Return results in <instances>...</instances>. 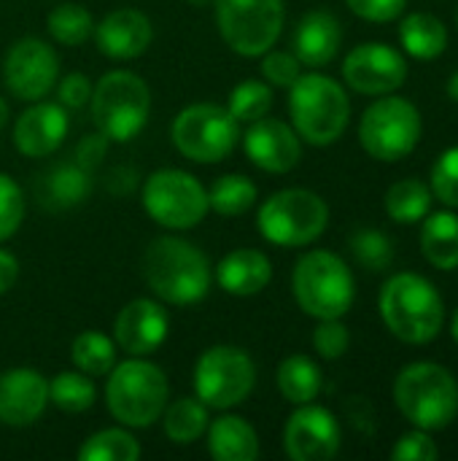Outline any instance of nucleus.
Returning a JSON list of instances; mask_svg holds the SVG:
<instances>
[{
    "label": "nucleus",
    "instance_id": "nucleus-34",
    "mask_svg": "<svg viewBox=\"0 0 458 461\" xmlns=\"http://www.w3.org/2000/svg\"><path fill=\"white\" fill-rule=\"evenodd\" d=\"M49 35L62 46H81L94 32V19L86 5L81 3H59L46 16Z\"/></svg>",
    "mask_w": 458,
    "mask_h": 461
},
{
    "label": "nucleus",
    "instance_id": "nucleus-7",
    "mask_svg": "<svg viewBox=\"0 0 458 461\" xmlns=\"http://www.w3.org/2000/svg\"><path fill=\"white\" fill-rule=\"evenodd\" d=\"M92 122L113 143L132 140L148 122L151 89L130 70H111L92 86Z\"/></svg>",
    "mask_w": 458,
    "mask_h": 461
},
{
    "label": "nucleus",
    "instance_id": "nucleus-5",
    "mask_svg": "<svg viewBox=\"0 0 458 461\" xmlns=\"http://www.w3.org/2000/svg\"><path fill=\"white\" fill-rule=\"evenodd\" d=\"M289 113L297 135L310 146H332L351 122L346 89L321 73H302L289 86Z\"/></svg>",
    "mask_w": 458,
    "mask_h": 461
},
{
    "label": "nucleus",
    "instance_id": "nucleus-40",
    "mask_svg": "<svg viewBox=\"0 0 458 461\" xmlns=\"http://www.w3.org/2000/svg\"><path fill=\"white\" fill-rule=\"evenodd\" d=\"M262 76L267 78V84L289 89L302 76V62L292 51L270 49V51L262 54Z\"/></svg>",
    "mask_w": 458,
    "mask_h": 461
},
{
    "label": "nucleus",
    "instance_id": "nucleus-27",
    "mask_svg": "<svg viewBox=\"0 0 458 461\" xmlns=\"http://www.w3.org/2000/svg\"><path fill=\"white\" fill-rule=\"evenodd\" d=\"M162 429L170 443L175 446H192L197 443L211 424L208 405H202L197 397H181L175 402H167L162 411Z\"/></svg>",
    "mask_w": 458,
    "mask_h": 461
},
{
    "label": "nucleus",
    "instance_id": "nucleus-33",
    "mask_svg": "<svg viewBox=\"0 0 458 461\" xmlns=\"http://www.w3.org/2000/svg\"><path fill=\"white\" fill-rule=\"evenodd\" d=\"M94 400L97 389L92 378L81 370H65L49 381V402L57 405L62 413H84L94 405Z\"/></svg>",
    "mask_w": 458,
    "mask_h": 461
},
{
    "label": "nucleus",
    "instance_id": "nucleus-49",
    "mask_svg": "<svg viewBox=\"0 0 458 461\" xmlns=\"http://www.w3.org/2000/svg\"><path fill=\"white\" fill-rule=\"evenodd\" d=\"M189 3H192V5H205L208 0H189Z\"/></svg>",
    "mask_w": 458,
    "mask_h": 461
},
{
    "label": "nucleus",
    "instance_id": "nucleus-39",
    "mask_svg": "<svg viewBox=\"0 0 458 461\" xmlns=\"http://www.w3.org/2000/svg\"><path fill=\"white\" fill-rule=\"evenodd\" d=\"M348 346H351V335L340 319H321L319 327L313 330V348L327 362L340 359L348 351Z\"/></svg>",
    "mask_w": 458,
    "mask_h": 461
},
{
    "label": "nucleus",
    "instance_id": "nucleus-26",
    "mask_svg": "<svg viewBox=\"0 0 458 461\" xmlns=\"http://www.w3.org/2000/svg\"><path fill=\"white\" fill-rule=\"evenodd\" d=\"M421 254L437 270L458 267V216L456 213H435L427 219L421 230Z\"/></svg>",
    "mask_w": 458,
    "mask_h": 461
},
{
    "label": "nucleus",
    "instance_id": "nucleus-37",
    "mask_svg": "<svg viewBox=\"0 0 458 461\" xmlns=\"http://www.w3.org/2000/svg\"><path fill=\"white\" fill-rule=\"evenodd\" d=\"M22 221H24V192L11 176L0 173V243L16 235Z\"/></svg>",
    "mask_w": 458,
    "mask_h": 461
},
{
    "label": "nucleus",
    "instance_id": "nucleus-35",
    "mask_svg": "<svg viewBox=\"0 0 458 461\" xmlns=\"http://www.w3.org/2000/svg\"><path fill=\"white\" fill-rule=\"evenodd\" d=\"M273 108V89L270 84L265 81H240L232 92H229V103H227V111L240 122H256L262 116H267Z\"/></svg>",
    "mask_w": 458,
    "mask_h": 461
},
{
    "label": "nucleus",
    "instance_id": "nucleus-30",
    "mask_svg": "<svg viewBox=\"0 0 458 461\" xmlns=\"http://www.w3.org/2000/svg\"><path fill=\"white\" fill-rule=\"evenodd\" d=\"M70 359L76 370L86 373L89 378L108 375L116 365V340L97 330L78 332L70 343Z\"/></svg>",
    "mask_w": 458,
    "mask_h": 461
},
{
    "label": "nucleus",
    "instance_id": "nucleus-25",
    "mask_svg": "<svg viewBox=\"0 0 458 461\" xmlns=\"http://www.w3.org/2000/svg\"><path fill=\"white\" fill-rule=\"evenodd\" d=\"M275 384H278V392L283 394L286 402H292V405H308V402H313L321 394L324 375H321L319 365L310 357L294 354V357H286L278 365Z\"/></svg>",
    "mask_w": 458,
    "mask_h": 461
},
{
    "label": "nucleus",
    "instance_id": "nucleus-23",
    "mask_svg": "<svg viewBox=\"0 0 458 461\" xmlns=\"http://www.w3.org/2000/svg\"><path fill=\"white\" fill-rule=\"evenodd\" d=\"M213 278L232 297H254L273 281V265L256 249H235L219 262Z\"/></svg>",
    "mask_w": 458,
    "mask_h": 461
},
{
    "label": "nucleus",
    "instance_id": "nucleus-45",
    "mask_svg": "<svg viewBox=\"0 0 458 461\" xmlns=\"http://www.w3.org/2000/svg\"><path fill=\"white\" fill-rule=\"evenodd\" d=\"M16 278H19V259L11 251L0 249V297L13 289Z\"/></svg>",
    "mask_w": 458,
    "mask_h": 461
},
{
    "label": "nucleus",
    "instance_id": "nucleus-10",
    "mask_svg": "<svg viewBox=\"0 0 458 461\" xmlns=\"http://www.w3.org/2000/svg\"><path fill=\"white\" fill-rule=\"evenodd\" d=\"M170 140L186 159L213 165L235 151L240 127L227 108L216 103H194L173 119Z\"/></svg>",
    "mask_w": 458,
    "mask_h": 461
},
{
    "label": "nucleus",
    "instance_id": "nucleus-38",
    "mask_svg": "<svg viewBox=\"0 0 458 461\" xmlns=\"http://www.w3.org/2000/svg\"><path fill=\"white\" fill-rule=\"evenodd\" d=\"M432 192L440 203L458 208V146L443 151L432 167Z\"/></svg>",
    "mask_w": 458,
    "mask_h": 461
},
{
    "label": "nucleus",
    "instance_id": "nucleus-13",
    "mask_svg": "<svg viewBox=\"0 0 458 461\" xmlns=\"http://www.w3.org/2000/svg\"><path fill=\"white\" fill-rule=\"evenodd\" d=\"M421 113L405 97H381L375 100L362 122H359V140L373 159L381 162H400L408 157L421 140Z\"/></svg>",
    "mask_w": 458,
    "mask_h": 461
},
{
    "label": "nucleus",
    "instance_id": "nucleus-36",
    "mask_svg": "<svg viewBox=\"0 0 458 461\" xmlns=\"http://www.w3.org/2000/svg\"><path fill=\"white\" fill-rule=\"evenodd\" d=\"M351 251L356 262L367 270H386L394 262V246L378 230H359L351 238Z\"/></svg>",
    "mask_w": 458,
    "mask_h": 461
},
{
    "label": "nucleus",
    "instance_id": "nucleus-42",
    "mask_svg": "<svg viewBox=\"0 0 458 461\" xmlns=\"http://www.w3.org/2000/svg\"><path fill=\"white\" fill-rule=\"evenodd\" d=\"M92 100V84L84 73H67L57 84V103L67 111H78Z\"/></svg>",
    "mask_w": 458,
    "mask_h": 461
},
{
    "label": "nucleus",
    "instance_id": "nucleus-15",
    "mask_svg": "<svg viewBox=\"0 0 458 461\" xmlns=\"http://www.w3.org/2000/svg\"><path fill=\"white\" fill-rule=\"evenodd\" d=\"M343 443L337 419L321 405H300L283 427V448L292 461H329Z\"/></svg>",
    "mask_w": 458,
    "mask_h": 461
},
{
    "label": "nucleus",
    "instance_id": "nucleus-11",
    "mask_svg": "<svg viewBox=\"0 0 458 461\" xmlns=\"http://www.w3.org/2000/svg\"><path fill=\"white\" fill-rule=\"evenodd\" d=\"M224 43L240 57H262L275 46L286 22L283 0H213Z\"/></svg>",
    "mask_w": 458,
    "mask_h": 461
},
{
    "label": "nucleus",
    "instance_id": "nucleus-32",
    "mask_svg": "<svg viewBox=\"0 0 458 461\" xmlns=\"http://www.w3.org/2000/svg\"><path fill=\"white\" fill-rule=\"evenodd\" d=\"M432 208V192L418 178L397 181L386 192V213L400 224H416L421 221Z\"/></svg>",
    "mask_w": 458,
    "mask_h": 461
},
{
    "label": "nucleus",
    "instance_id": "nucleus-8",
    "mask_svg": "<svg viewBox=\"0 0 458 461\" xmlns=\"http://www.w3.org/2000/svg\"><path fill=\"white\" fill-rule=\"evenodd\" d=\"M329 224V205L321 194L310 189H283L270 194L259 213L256 230L259 235L283 249H300L316 243Z\"/></svg>",
    "mask_w": 458,
    "mask_h": 461
},
{
    "label": "nucleus",
    "instance_id": "nucleus-18",
    "mask_svg": "<svg viewBox=\"0 0 458 461\" xmlns=\"http://www.w3.org/2000/svg\"><path fill=\"white\" fill-rule=\"evenodd\" d=\"M167 332H170L167 311L148 297H138L127 303L113 324V340L127 357L154 354L167 340Z\"/></svg>",
    "mask_w": 458,
    "mask_h": 461
},
{
    "label": "nucleus",
    "instance_id": "nucleus-12",
    "mask_svg": "<svg viewBox=\"0 0 458 461\" xmlns=\"http://www.w3.org/2000/svg\"><path fill=\"white\" fill-rule=\"evenodd\" d=\"M143 208L159 227L175 232L197 227L211 211L208 189L192 173L178 167H162L146 178Z\"/></svg>",
    "mask_w": 458,
    "mask_h": 461
},
{
    "label": "nucleus",
    "instance_id": "nucleus-14",
    "mask_svg": "<svg viewBox=\"0 0 458 461\" xmlns=\"http://www.w3.org/2000/svg\"><path fill=\"white\" fill-rule=\"evenodd\" d=\"M3 78L13 97L24 103L43 100L59 78L57 51L40 38H22L5 54Z\"/></svg>",
    "mask_w": 458,
    "mask_h": 461
},
{
    "label": "nucleus",
    "instance_id": "nucleus-6",
    "mask_svg": "<svg viewBox=\"0 0 458 461\" xmlns=\"http://www.w3.org/2000/svg\"><path fill=\"white\" fill-rule=\"evenodd\" d=\"M297 305L313 319H343L356 297L351 267L332 251L316 249L297 259L292 273Z\"/></svg>",
    "mask_w": 458,
    "mask_h": 461
},
{
    "label": "nucleus",
    "instance_id": "nucleus-20",
    "mask_svg": "<svg viewBox=\"0 0 458 461\" xmlns=\"http://www.w3.org/2000/svg\"><path fill=\"white\" fill-rule=\"evenodd\" d=\"M67 127V111L59 103H49L46 97L35 100L13 124V146L30 159H43L62 146Z\"/></svg>",
    "mask_w": 458,
    "mask_h": 461
},
{
    "label": "nucleus",
    "instance_id": "nucleus-3",
    "mask_svg": "<svg viewBox=\"0 0 458 461\" xmlns=\"http://www.w3.org/2000/svg\"><path fill=\"white\" fill-rule=\"evenodd\" d=\"M170 397L167 375L146 357L116 362L105 384V405L127 429H146L159 421Z\"/></svg>",
    "mask_w": 458,
    "mask_h": 461
},
{
    "label": "nucleus",
    "instance_id": "nucleus-28",
    "mask_svg": "<svg viewBox=\"0 0 458 461\" xmlns=\"http://www.w3.org/2000/svg\"><path fill=\"white\" fill-rule=\"evenodd\" d=\"M402 49L416 59H437L448 46V30L445 24L432 14H408L400 27Z\"/></svg>",
    "mask_w": 458,
    "mask_h": 461
},
{
    "label": "nucleus",
    "instance_id": "nucleus-9",
    "mask_svg": "<svg viewBox=\"0 0 458 461\" xmlns=\"http://www.w3.org/2000/svg\"><path fill=\"white\" fill-rule=\"evenodd\" d=\"M194 394L208 411H232L243 405L256 386V365L238 346H211L194 365Z\"/></svg>",
    "mask_w": 458,
    "mask_h": 461
},
{
    "label": "nucleus",
    "instance_id": "nucleus-21",
    "mask_svg": "<svg viewBox=\"0 0 458 461\" xmlns=\"http://www.w3.org/2000/svg\"><path fill=\"white\" fill-rule=\"evenodd\" d=\"M92 35L100 54L124 62V59H138L148 51L154 41V24L143 11L119 8L103 16V22L94 24Z\"/></svg>",
    "mask_w": 458,
    "mask_h": 461
},
{
    "label": "nucleus",
    "instance_id": "nucleus-48",
    "mask_svg": "<svg viewBox=\"0 0 458 461\" xmlns=\"http://www.w3.org/2000/svg\"><path fill=\"white\" fill-rule=\"evenodd\" d=\"M451 335H454V340L458 343V311L454 313V324H451Z\"/></svg>",
    "mask_w": 458,
    "mask_h": 461
},
{
    "label": "nucleus",
    "instance_id": "nucleus-2",
    "mask_svg": "<svg viewBox=\"0 0 458 461\" xmlns=\"http://www.w3.org/2000/svg\"><path fill=\"white\" fill-rule=\"evenodd\" d=\"M378 308L389 332L410 346L432 343L445 324V305L440 292L418 273L391 276L381 289Z\"/></svg>",
    "mask_w": 458,
    "mask_h": 461
},
{
    "label": "nucleus",
    "instance_id": "nucleus-47",
    "mask_svg": "<svg viewBox=\"0 0 458 461\" xmlns=\"http://www.w3.org/2000/svg\"><path fill=\"white\" fill-rule=\"evenodd\" d=\"M5 119H8V105H5V100L0 97V127L5 124Z\"/></svg>",
    "mask_w": 458,
    "mask_h": 461
},
{
    "label": "nucleus",
    "instance_id": "nucleus-17",
    "mask_svg": "<svg viewBox=\"0 0 458 461\" xmlns=\"http://www.w3.org/2000/svg\"><path fill=\"white\" fill-rule=\"evenodd\" d=\"M243 149L259 170L281 176L300 165L302 138L286 122L262 116V119L251 122V127L246 130Z\"/></svg>",
    "mask_w": 458,
    "mask_h": 461
},
{
    "label": "nucleus",
    "instance_id": "nucleus-24",
    "mask_svg": "<svg viewBox=\"0 0 458 461\" xmlns=\"http://www.w3.org/2000/svg\"><path fill=\"white\" fill-rule=\"evenodd\" d=\"M208 454L216 461H254L259 456L256 429L232 413H224L208 424Z\"/></svg>",
    "mask_w": 458,
    "mask_h": 461
},
{
    "label": "nucleus",
    "instance_id": "nucleus-29",
    "mask_svg": "<svg viewBox=\"0 0 458 461\" xmlns=\"http://www.w3.org/2000/svg\"><path fill=\"white\" fill-rule=\"evenodd\" d=\"M256 197H259L256 184L248 176H243V173L219 176L211 184V189H208V205L219 216H240V213H248L254 208Z\"/></svg>",
    "mask_w": 458,
    "mask_h": 461
},
{
    "label": "nucleus",
    "instance_id": "nucleus-44",
    "mask_svg": "<svg viewBox=\"0 0 458 461\" xmlns=\"http://www.w3.org/2000/svg\"><path fill=\"white\" fill-rule=\"evenodd\" d=\"M105 143H108V138L105 135H86L84 140H81V146H78V162L81 165H94L100 157H103V151H105Z\"/></svg>",
    "mask_w": 458,
    "mask_h": 461
},
{
    "label": "nucleus",
    "instance_id": "nucleus-22",
    "mask_svg": "<svg viewBox=\"0 0 458 461\" xmlns=\"http://www.w3.org/2000/svg\"><path fill=\"white\" fill-rule=\"evenodd\" d=\"M340 43H343V27L337 16L329 11H310L300 19L294 30L292 51L302 65L324 68L337 57Z\"/></svg>",
    "mask_w": 458,
    "mask_h": 461
},
{
    "label": "nucleus",
    "instance_id": "nucleus-4",
    "mask_svg": "<svg viewBox=\"0 0 458 461\" xmlns=\"http://www.w3.org/2000/svg\"><path fill=\"white\" fill-rule=\"evenodd\" d=\"M394 402L416 429H445L458 419V381L443 365L413 362L394 381Z\"/></svg>",
    "mask_w": 458,
    "mask_h": 461
},
{
    "label": "nucleus",
    "instance_id": "nucleus-19",
    "mask_svg": "<svg viewBox=\"0 0 458 461\" xmlns=\"http://www.w3.org/2000/svg\"><path fill=\"white\" fill-rule=\"evenodd\" d=\"M49 405V381L32 367H11L0 373V424L30 427Z\"/></svg>",
    "mask_w": 458,
    "mask_h": 461
},
{
    "label": "nucleus",
    "instance_id": "nucleus-41",
    "mask_svg": "<svg viewBox=\"0 0 458 461\" xmlns=\"http://www.w3.org/2000/svg\"><path fill=\"white\" fill-rule=\"evenodd\" d=\"M437 456H440V448L424 429L402 435L391 451L394 461H435Z\"/></svg>",
    "mask_w": 458,
    "mask_h": 461
},
{
    "label": "nucleus",
    "instance_id": "nucleus-16",
    "mask_svg": "<svg viewBox=\"0 0 458 461\" xmlns=\"http://www.w3.org/2000/svg\"><path fill=\"white\" fill-rule=\"evenodd\" d=\"M343 78L359 95H391L405 84L408 62L389 43H362L348 51Z\"/></svg>",
    "mask_w": 458,
    "mask_h": 461
},
{
    "label": "nucleus",
    "instance_id": "nucleus-31",
    "mask_svg": "<svg viewBox=\"0 0 458 461\" xmlns=\"http://www.w3.org/2000/svg\"><path fill=\"white\" fill-rule=\"evenodd\" d=\"M143 456L140 443L127 432V427H111L89 435L81 448L78 461H138Z\"/></svg>",
    "mask_w": 458,
    "mask_h": 461
},
{
    "label": "nucleus",
    "instance_id": "nucleus-46",
    "mask_svg": "<svg viewBox=\"0 0 458 461\" xmlns=\"http://www.w3.org/2000/svg\"><path fill=\"white\" fill-rule=\"evenodd\" d=\"M448 95H451V97L458 103V73H454V76H451V81H448Z\"/></svg>",
    "mask_w": 458,
    "mask_h": 461
},
{
    "label": "nucleus",
    "instance_id": "nucleus-43",
    "mask_svg": "<svg viewBox=\"0 0 458 461\" xmlns=\"http://www.w3.org/2000/svg\"><path fill=\"white\" fill-rule=\"evenodd\" d=\"M346 3L356 16L381 24V22H391V19L402 16L408 0H346Z\"/></svg>",
    "mask_w": 458,
    "mask_h": 461
},
{
    "label": "nucleus",
    "instance_id": "nucleus-1",
    "mask_svg": "<svg viewBox=\"0 0 458 461\" xmlns=\"http://www.w3.org/2000/svg\"><path fill=\"white\" fill-rule=\"evenodd\" d=\"M140 270L146 286L170 305H194L208 297L213 284V267L205 251L175 235L154 238L143 251Z\"/></svg>",
    "mask_w": 458,
    "mask_h": 461
}]
</instances>
